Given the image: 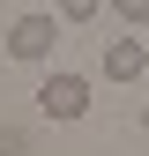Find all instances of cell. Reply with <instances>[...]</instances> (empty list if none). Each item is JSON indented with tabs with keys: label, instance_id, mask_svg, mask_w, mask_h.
<instances>
[{
	"label": "cell",
	"instance_id": "1",
	"mask_svg": "<svg viewBox=\"0 0 149 156\" xmlns=\"http://www.w3.org/2000/svg\"><path fill=\"white\" fill-rule=\"evenodd\" d=\"M37 112H45V119H82L89 112V82L82 74H45V82H37Z\"/></svg>",
	"mask_w": 149,
	"mask_h": 156
},
{
	"label": "cell",
	"instance_id": "2",
	"mask_svg": "<svg viewBox=\"0 0 149 156\" xmlns=\"http://www.w3.org/2000/svg\"><path fill=\"white\" fill-rule=\"evenodd\" d=\"M52 45H60V23L52 15H15L8 23V52L15 60H52Z\"/></svg>",
	"mask_w": 149,
	"mask_h": 156
},
{
	"label": "cell",
	"instance_id": "3",
	"mask_svg": "<svg viewBox=\"0 0 149 156\" xmlns=\"http://www.w3.org/2000/svg\"><path fill=\"white\" fill-rule=\"evenodd\" d=\"M142 67H149L142 37H112V45H104V74H112V82H142Z\"/></svg>",
	"mask_w": 149,
	"mask_h": 156
},
{
	"label": "cell",
	"instance_id": "4",
	"mask_svg": "<svg viewBox=\"0 0 149 156\" xmlns=\"http://www.w3.org/2000/svg\"><path fill=\"white\" fill-rule=\"evenodd\" d=\"M60 15H67V23H97V15H104V0H60Z\"/></svg>",
	"mask_w": 149,
	"mask_h": 156
},
{
	"label": "cell",
	"instance_id": "5",
	"mask_svg": "<svg viewBox=\"0 0 149 156\" xmlns=\"http://www.w3.org/2000/svg\"><path fill=\"white\" fill-rule=\"evenodd\" d=\"M112 15H119V23H149V0H104Z\"/></svg>",
	"mask_w": 149,
	"mask_h": 156
},
{
	"label": "cell",
	"instance_id": "6",
	"mask_svg": "<svg viewBox=\"0 0 149 156\" xmlns=\"http://www.w3.org/2000/svg\"><path fill=\"white\" fill-rule=\"evenodd\" d=\"M0 156H30V134L23 126H0Z\"/></svg>",
	"mask_w": 149,
	"mask_h": 156
},
{
	"label": "cell",
	"instance_id": "7",
	"mask_svg": "<svg viewBox=\"0 0 149 156\" xmlns=\"http://www.w3.org/2000/svg\"><path fill=\"white\" fill-rule=\"evenodd\" d=\"M142 126H149V104H142Z\"/></svg>",
	"mask_w": 149,
	"mask_h": 156
}]
</instances>
